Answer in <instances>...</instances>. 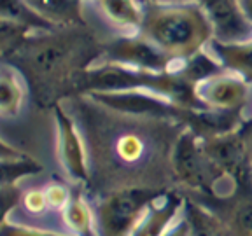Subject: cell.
Masks as SVG:
<instances>
[{
  "mask_svg": "<svg viewBox=\"0 0 252 236\" xmlns=\"http://www.w3.org/2000/svg\"><path fill=\"white\" fill-rule=\"evenodd\" d=\"M75 91L114 93V91H147L170 100L186 110H209L198 96L194 84L188 83L177 72L135 70L118 63H100L75 77Z\"/></svg>",
  "mask_w": 252,
  "mask_h": 236,
  "instance_id": "1",
  "label": "cell"
},
{
  "mask_svg": "<svg viewBox=\"0 0 252 236\" xmlns=\"http://www.w3.org/2000/svg\"><path fill=\"white\" fill-rule=\"evenodd\" d=\"M165 194V189L153 187H123L109 194L98 206L102 235L133 236L151 205Z\"/></svg>",
  "mask_w": 252,
  "mask_h": 236,
  "instance_id": "4",
  "label": "cell"
},
{
  "mask_svg": "<svg viewBox=\"0 0 252 236\" xmlns=\"http://www.w3.org/2000/svg\"><path fill=\"white\" fill-rule=\"evenodd\" d=\"M44 166L35 161L27 152L14 147H9L5 140H2V185H16V180L27 175L42 172Z\"/></svg>",
  "mask_w": 252,
  "mask_h": 236,
  "instance_id": "15",
  "label": "cell"
},
{
  "mask_svg": "<svg viewBox=\"0 0 252 236\" xmlns=\"http://www.w3.org/2000/svg\"><path fill=\"white\" fill-rule=\"evenodd\" d=\"M44 194H46L47 206L55 210H62V212H65V208H67L72 200L68 189L62 182H51V184L44 189Z\"/></svg>",
  "mask_w": 252,
  "mask_h": 236,
  "instance_id": "24",
  "label": "cell"
},
{
  "mask_svg": "<svg viewBox=\"0 0 252 236\" xmlns=\"http://www.w3.org/2000/svg\"><path fill=\"white\" fill-rule=\"evenodd\" d=\"M74 37L77 35L68 28L42 33L40 37L30 35L16 55H20L21 63L30 70L35 81H63V77H68L75 83L79 72L67 67L68 63H74L75 56L79 55L77 40Z\"/></svg>",
  "mask_w": 252,
  "mask_h": 236,
  "instance_id": "3",
  "label": "cell"
},
{
  "mask_svg": "<svg viewBox=\"0 0 252 236\" xmlns=\"http://www.w3.org/2000/svg\"><path fill=\"white\" fill-rule=\"evenodd\" d=\"M242 126L231 133L205 137L200 140L205 154L209 156L214 166L224 177L231 178L236 184V189H242V193H249L252 180V165Z\"/></svg>",
  "mask_w": 252,
  "mask_h": 236,
  "instance_id": "6",
  "label": "cell"
},
{
  "mask_svg": "<svg viewBox=\"0 0 252 236\" xmlns=\"http://www.w3.org/2000/svg\"><path fill=\"white\" fill-rule=\"evenodd\" d=\"M0 20L11 21V23L20 25L32 31H58V28L47 21L39 11H37L30 2H20V0H5L0 5Z\"/></svg>",
  "mask_w": 252,
  "mask_h": 236,
  "instance_id": "13",
  "label": "cell"
},
{
  "mask_svg": "<svg viewBox=\"0 0 252 236\" xmlns=\"http://www.w3.org/2000/svg\"><path fill=\"white\" fill-rule=\"evenodd\" d=\"M55 118L58 122V149L60 159L67 173L72 178L79 182L88 180V165H86V152H84L83 140L79 137L77 128L68 114L62 109L60 103L55 105Z\"/></svg>",
  "mask_w": 252,
  "mask_h": 236,
  "instance_id": "10",
  "label": "cell"
},
{
  "mask_svg": "<svg viewBox=\"0 0 252 236\" xmlns=\"http://www.w3.org/2000/svg\"><path fill=\"white\" fill-rule=\"evenodd\" d=\"M33 31L23 28L20 25L11 23V21L0 20V47H2V56L4 59H7L9 56H14L20 51L21 46L28 40V37Z\"/></svg>",
  "mask_w": 252,
  "mask_h": 236,
  "instance_id": "22",
  "label": "cell"
},
{
  "mask_svg": "<svg viewBox=\"0 0 252 236\" xmlns=\"http://www.w3.org/2000/svg\"><path fill=\"white\" fill-rule=\"evenodd\" d=\"M172 168L179 182L209 194L216 193V184L224 177L205 154L200 137L191 130L184 131L175 142Z\"/></svg>",
  "mask_w": 252,
  "mask_h": 236,
  "instance_id": "5",
  "label": "cell"
},
{
  "mask_svg": "<svg viewBox=\"0 0 252 236\" xmlns=\"http://www.w3.org/2000/svg\"><path fill=\"white\" fill-rule=\"evenodd\" d=\"M47 21H51L58 30L70 27L86 28V20L83 18V4L81 2H68V0H42V2H30Z\"/></svg>",
  "mask_w": 252,
  "mask_h": 236,
  "instance_id": "14",
  "label": "cell"
},
{
  "mask_svg": "<svg viewBox=\"0 0 252 236\" xmlns=\"http://www.w3.org/2000/svg\"><path fill=\"white\" fill-rule=\"evenodd\" d=\"M210 47L220 59L222 67L235 72L245 83H252V42L228 46L210 40Z\"/></svg>",
  "mask_w": 252,
  "mask_h": 236,
  "instance_id": "17",
  "label": "cell"
},
{
  "mask_svg": "<svg viewBox=\"0 0 252 236\" xmlns=\"http://www.w3.org/2000/svg\"><path fill=\"white\" fill-rule=\"evenodd\" d=\"M116 152L125 163H133L144 154V144L137 135H123L116 142Z\"/></svg>",
  "mask_w": 252,
  "mask_h": 236,
  "instance_id": "23",
  "label": "cell"
},
{
  "mask_svg": "<svg viewBox=\"0 0 252 236\" xmlns=\"http://www.w3.org/2000/svg\"><path fill=\"white\" fill-rule=\"evenodd\" d=\"M94 100L107 109L128 116H149L156 119L186 121L189 110L175 105L170 100L147 91H114V93H91Z\"/></svg>",
  "mask_w": 252,
  "mask_h": 236,
  "instance_id": "7",
  "label": "cell"
},
{
  "mask_svg": "<svg viewBox=\"0 0 252 236\" xmlns=\"http://www.w3.org/2000/svg\"><path fill=\"white\" fill-rule=\"evenodd\" d=\"M186 220L191 228V236H235L217 213L203 208L191 200L184 201Z\"/></svg>",
  "mask_w": 252,
  "mask_h": 236,
  "instance_id": "16",
  "label": "cell"
},
{
  "mask_svg": "<svg viewBox=\"0 0 252 236\" xmlns=\"http://www.w3.org/2000/svg\"><path fill=\"white\" fill-rule=\"evenodd\" d=\"M200 5L210 21L214 42L228 46L252 42V21L242 2L209 0Z\"/></svg>",
  "mask_w": 252,
  "mask_h": 236,
  "instance_id": "9",
  "label": "cell"
},
{
  "mask_svg": "<svg viewBox=\"0 0 252 236\" xmlns=\"http://www.w3.org/2000/svg\"><path fill=\"white\" fill-rule=\"evenodd\" d=\"M25 93L14 72L4 68L0 74V110L2 116H18Z\"/></svg>",
  "mask_w": 252,
  "mask_h": 236,
  "instance_id": "20",
  "label": "cell"
},
{
  "mask_svg": "<svg viewBox=\"0 0 252 236\" xmlns=\"http://www.w3.org/2000/svg\"><path fill=\"white\" fill-rule=\"evenodd\" d=\"M2 236H65V235H56L51 231H39V229L25 228V226L18 224H9L7 220L2 222Z\"/></svg>",
  "mask_w": 252,
  "mask_h": 236,
  "instance_id": "26",
  "label": "cell"
},
{
  "mask_svg": "<svg viewBox=\"0 0 252 236\" xmlns=\"http://www.w3.org/2000/svg\"><path fill=\"white\" fill-rule=\"evenodd\" d=\"M224 70L226 68L220 63H217L212 56L207 55L205 51H200L193 58H189L188 61H182L181 67L175 68V72L182 79H186L188 83L194 84V86L216 77V75L224 74Z\"/></svg>",
  "mask_w": 252,
  "mask_h": 236,
  "instance_id": "18",
  "label": "cell"
},
{
  "mask_svg": "<svg viewBox=\"0 0 252 236\" xmlns=\"http://www.w3.org/2000/svg\"><path fill=\"white\" fill-rule=\"evenodd\" d=\"M166 236H191V228H189V222L188 220H182V222H179L175 228L170 231V235Z\"/></svg>",
  "mask_w": 252,
  "mask_h": 236,
  "instance_id": "28",
  "label": "cell"
},
{
  "mask_svg": "<svg viewBox=\"0 0 252 236\" xmlns=\"http://www.w3.org/2000/svg\"><path fill=\"white\" fill-rule=\"evenodd\" d=\"M63 219L77 236H93V213L81 194L72 196L63 212Z\"/></svg>",
  "mask_w": 252,
  "mask_h": 236,
  "instance_id": "21",
  "label": "cell"
},
{
  "mask_svg": "<svg viewBox=\"0 0 252 236\" xmlns=\"http://www.w3.org/2000/svg\"><path fill=\"white\" fill-rule=\"evenodd\" d=\"M105 58L110 63L147 72H173L170 65L177 63L144 35H126L105 46Z\"/></svg>",
  "mask_w": 252,
  "mask_h": 236,
  "instance_id": "8",
  "label": "cell"
},
{
  "mask_svg": "<svg viewBox=\"0 0 252 236\" xmlns=\"http://www.w3.org/2000/svg\"><path fill=\"white\" fill-rule=\"evenodd\" d=\"M21 203H23L27 212L42 213L47 208V200H46V194H44V189H32V191L25 193Z\"/></svg>",
  "mask_w": 252,
  "mask_h": 236,
  "instance_id": "25",
  "label": "cell"
},
{
  "mask_svg": "<svg viewBox=\"0 0 252 236\" xmlns=\"http://www.w3.org/2000/svg\"><path fill=\"white\" fill-rule=\"evenodd\" d=\"M98 5L102 7L103 14L121 28L131 30V28H142L144 25L146 14L131 0H105Z\"/></svg>",
  "mask_w": 252,
  "mask_h": 236,
  "instance_id": "19",
  "label": "cell"
},
{
  "mask_svg": "<svg viewBox=\"0 0 252 236\" xmlns=\"http://www.w3.org/2000/svg\"><path fill=\"white\" fill-rule=\"evenodd\" d=\"M21 200H23V194L18 191L16 185H2V203H4L2 222L7 220V215H9V212H11V208H14Z\"/></svg>",
  "mask_w": 252,
  "mask_h": 236,
  "instance_id": "27",
  "label": "cell"
},
{
  "mask_svg": "<svg viewBox=\"0 0 252 236\" xmlns=\"http://www.w3.org/2000/svg\"><path fill=\"white\" fill-rule=\"evenodd\" d=\"M242 5H244L245 12H247V16L251 18V21H252V2H242Z\"/></svg>",
  "mask_w": 252,
  "mask_h": 236,
  "instance_id": "30",
  "label": "cell"
},
{
  "mask_svg": "<svg viewBox=\"0 0 252 236\" xmlns=\"http://www.w3.org/2000/svg\"><path fill=\"white\" fill-rule=\"evenodd\" d=\"M140 35L175 61H188L212 40V27L200 4H147Z\"/></svg>",
  "mask_w": 252,
  "mask_h": 236,
  "instance_id": "2",
  "label": "cell"
},
{
  "mask_svg": "<svg viewBox=\"0 0 252 236\" xmlns=\"http://www.w3.org/2000/svg\"><path fill=\"white\" fill-rule=\"evenodd\" d=\"M184 201L177 193H166L163 196V203L158 205L156 208H151L149 215L138 226L133 236H165V231L172 224Z\"/></svg>",
  "mask_w": 252,
  "mask_h": 236,
  "instance_id": "12",
  "label": "cell"
},
{
  "mask_svg": "<svg viewBox=\"0 0 252 236\" xmlns=\"http://www.w3.org/2000/svg\"><path fill=\"white\" fill-rule=\"evenodd\" d=\"M242 131H244L245 142H247V149H249V157H251V165H252V121L245 122L242 126Z\"/></svg>",
  "mask_w": 252,
  "mask_h": 236,
  "instance_id": "29",
  "label": "cell"
},
{
  "mask_svg": "<svg viewBox=\"0 0 252 236\" xmlns=\"http://www.w3.org/2000/svg\"><path fill=\"white\" fill-rule=\"evenodd\" d=\"M200 100L212 110H240L247 100V83L238 75L220 74L198 84Z\"/></svg>",
  "mask_w": 252,
  "mask_h": 236,
  "instance_id": "11",
  "label": "cell"
}]
</instances>
